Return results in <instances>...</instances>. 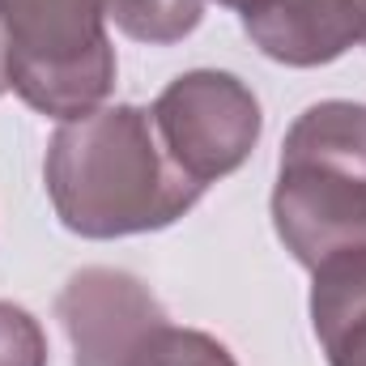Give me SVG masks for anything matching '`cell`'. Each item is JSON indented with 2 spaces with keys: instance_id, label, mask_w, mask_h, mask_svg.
Here are the masks:
<instances>
[{
  "instance_id": "obj_4",
  "label": "cell",
  "mask_w": 366,
  "mask_h": 366,
  "mask_svg": "<svg viewBox=\"0 0 366 366\" xmlns=\"http://www.w3.org/2000/svg\"><path fill=\"white\" fill-rule=\"evenodd\" d=\"M149 115L167 158L200 187L234 175L264 132L260 98L222 69H192L175 77L154 98Z\"/></svg>"
},
{
  "instance_id": "obj_10",
  "label": "cell",
  "mask_w": 366,
  "mask_h": 366,
  "mask_svg": "<svg viewBox=\"0 0 366 366\" xmlns=\"http://www.w3.org/2000/svg\"><path fill=\"white\" fill-rule=\"evenodd\" d=\"M0 366H47V332L43 324L0 298Z\"/></svg>"
},
{
  "instance_id": "obj_5",
  "label": "cell",
  "mask_w": 366,
  "mask_h": 366,
  "mask_svg": "<svg viewBox=\"0 0 366 366\" xmlns=\"http://www.w3.org/2000/svg\"><path fill=\"white\" fill-rule=\"evenodd\" d=\"M56 315L69 332L77 366H128L149 332L171 324L141 277L102 264L69 277L56 298Z\"/></svg>"
},
{
  "instance_id": "obj_11",
  "label": "cell",
  "mask_w": 366,
  "mask_h": 366,
  "mask_svg": "<svg viewBox=\"0 0 366 366\" xmlns=\"http://www.w3.org/2000/svg\"><path fill=\"white\" fill-rule=\"evenodd\" d=\"M13 90L9 86V43H4V30H0V94Z\"/></svg>"
},
{
  "instance_id": "obj_8",
  "label": "cell",
  "mask_w": 366,
  "mask_h": 366,
  "mask_svg": "<svg viewBox=\"0 0 366 366\" xmlns=\"http://www.w3.org/2000/svg\"><path fill=\"white\" fill-rule=\"evenodd\" d=\"M102 4L107 21H115L128 39L149 47L179 43L204 17V0H102Z\"/></svg>"
},
{
  "instance_id": "obj_1",
  "label": "cell",
  "mask_w": 366,
  "mask_h": 366,
  "mask_svg": "<svg viewBox=\"0 0 366 366\" xmlns=\"http://www.w3.org/2000/svg\"><path fill=\"white\" fill-rule=\"evenodd\" d=\"M43 179L60 226L81 239L167 230L204 196L167 158L154 115L132 102L64 119L47 145Z\"/></svg>"
},
{
  "instance_id": "obj_3",
  "label": "cell",
  "mask_w": 366,
  "mask_h": 366,
  "mask_svg": "<svg viewBox=\"0 0 366 366\" xmlns=\"http://www.w3.org/2000/svg\"><path fill=\"white\" fill-rule=\"evenodd\" d=\"M9 86L51 119L102 107L115 86V47L102 0H0Z\"/></svg>"
},
{
  "instance_id": "obj_9",
  "label": "cell",
  "mask_w": 366,
  "mask_h": 366,
  "mask_svg": "<svg viewBox=\"0 0 366 366\" xmlns=\"http://www.w3.org/2000/svg\"><path fill=\"white\" fill-rule=\"evenodd\" d=\"M128 366H239V362L217 337H209L200 328L162 324L158 332H149L141 341V350L128 358Z\"/></svg>"
},
{
  "instance_id": "obj_12",
  "label": "cell",
  "mask_w": 366,
  "mask_h": 366,
  "mask_svg": "<svg viewBox=\"0 0 366 366\" xmlns=\"http://www.w3.org/2000/svg\"><path fill=\"white\" fill-rule=\"evenodd\" d=\"M217 4H230V9H243L247 0H217Z\"/></svg>"
},
{
  "instance_id": "obj_7",
  "label": "cell",
  "mask_w": 366,
  "mask_h": 366,
  "mask_svg": "<svg viewBox=\"0 0 366 366\" xmlns=\"http://www.w3.org/2000/svg\"><path fill=\"white\" fill-rule=\"evenodd\" d=\"M311 324L328 366H366V247L311 269Z\"/></svg>"
},
{
  "instance_id": "obj_6",
  "label": "cell",
  "mask_w": 366,
  "mask_h": 366,
  "mask_svg": "<svg viewBox=\"0 0 366 366\" xmlns=\"http://www.w3.org/2000/svg\"><path fill=\"white\" fill-rule=\"evenodd\" d=\"M243 34L277 64L320 69L366 43V0H247Z\"/></svg>"
},
{
  "instance_id": "obj_2",
  "label": "cell",
  "mask_w": 366,
  "mask_h": 366,
  "mask_svg": "<svg viewBox=\"0 0 366 366\" xmlns=\"http://www.w3.org/2000/svg\"><path fill=\"white\" fill-rule=\"evenodd\" d=\"M273 226L302 269L366 247V107L328 98L307 107L285 141Z\"/></svg>"
}]
</instances>
